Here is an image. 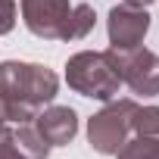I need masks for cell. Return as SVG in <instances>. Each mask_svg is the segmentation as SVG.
Instances as JSON below:
<instances>
[{
	"mask_svg": "<svg viewBox=\"0 0 159 159\" xmlns=\"http://www.w3.org/2000/svg\"><path fill=\"white\" fill-rule=\"evenodd\" d=\"M59 94V78L53 69L41 62H0V100L7 109V122H31L44 106L53 103Z\"/></svg>",
	"mask_w": 159,
	"mask_h": 159,
	"instance_id": "obj_1",
	"label": "cell"
},
{
	"mask_svg": "<svg viewBox=\"0 0 159 159\" xmlns=\"http://www.w3.org/2000/svg\"><path fill=\"white\" fill-rule=\"evenodd\" d=\"M134 109H137V103L131 97L106 100V106L88 119V140H91V147L97 153H103V156H116L122 150V143L128 140V134H131Z\"/></svg>",
	"mask_w": 159,
	"mask_h": 159,
	"instance_id": "obj_4",
	"label": "cell"
},
{
	"mask_svg": "<svg viewBox=\"0 0 159 159\" xmlns=\"http://www.w3.org/2000/svg\"><path fill=\"white\" fill-rule=\"evenodd\" d=\"M16 28V0H0V34Z\"/></svg>",
	"mask_w": 159,
	"mask_h": 159,
	"instance_id": "obj_10",
	"label": "cell"
},
{
	"mask_svg": "<svg viewBox=\"0 0 159 159\" xmlns=\"http://www.w3.org/2000/svg\"><path fill=\"white\" fill-rule=\"evenodd\" d=\"M34 128H38V134L50 143V147H66V143H72V137L78 134V112L72 109V106H44L34 119Z\"/></svg>",
	"mask_w": 159,
	"mask_h": 159,
	"instance_id": "obj_7",
	"label": "cell"
},
{
	"mask_svg": "<svg viewBox=\"0 0 159 159\" xmlns=\"http://www.w3.org/2000/svg\"><path fill=\"white\" fill-rule=\"evenodd\" d=\"M131 131L159 137V106H137L131 116Z\"/></svg>",
	"mask_w": 159,
	"mask_h": 159,
	"instance_id": "obj_9",
	"label": "cell"
},
{
	"mask_svg": "<svg viewBox=\"0 0 159 159\" xmlns=\"http://www.w3.org/2000/svg\"><path fill=\"white\" fill-rule=\"evenodd\" d=\"M0 122H7V109H3V100H0Z\"/></svg>",
	"mask_w": 159,
	"mask_h": 159,
	"instance_id": "obj_12",
	"label": "cell"
},
{
	"mask_svg": "<svg viewBox=\"0 0 159 159\" xmlns=\"http://www.w3.org/2000/svg\"><path fill=\"white\" fill-rule=\"evenodd\" d=\"M22 22L44 41H81L94 31L97 13L91 3L69 0H22Z\"/></svg>",
	"mask_w": 159,
	"mask_h": 159,
	"instance_id": "obj_2",
	"label": "cell"
},
{
	"mask_svg": "<svg viewBox=\"0 0 159 159\" xmlns=\"http://www.w3.org/2000/svg\"><path fill=\"white\" fill-rule=\"evenodd\" d=\"M116 66L122 75V84H128L137 97H156L159 94V53L137 47L128 53H116Z\"/></svg>",
	"mask_w": 159,
	"mask_h": 159,
	"instance_id": "obj_5",
	"label": "cell"
},
{
	"mask_svg": "<svg viewBox=\"0 0 159 159\" xmlns=\"http://www.w3.org/2000/svg\"><path fill=\"white\" fill-rule=\"evenodd\" d=\"M122 3H128V7H140V10H147L153 0H122Z\"/></svg>",
	"mask_w": 159,
	"mask_h": 159,
	"instance_id": "obj_11",
	"label": "cell"
},
{
	"mask_svg": "<svg viewBox=\"0 0 159 159\" xmlns=\"http://www.w3.org/2000/svg\"><path fill=\"white\" fill-rule=\"evenodd\" d=\"M66 84L91 100H112L119 97L122 88V75L116 66V53L112 50H81L69 56L66 62Z\"/></svg>",
	"mask_w": 159,
	"mask_h": 159,
	"instance_id": "obj_3",
	"label": "cell"
},
{
	"mask_svg": "<svg viewBox=\"0 0 159 159\" xmlns=\"http://www.w3.org/2000/svg\"><path fill=\"white\" fill-rule=\"evenodd\" d=\"M106 31H109V50L116 53H128L143 47V38L150 31V13L140 7H112L109 19H106Z\"/></svg>",
	"mask_w": 159,
	"mask_h": 159,
	"instance_id": "obj_6",
	"label": "cell"
},
{
	"mask_svg": "<svg viewBox=\"0 0 159 159\" xmlns=\"http://www.w3.org/2000/svg\"><path fill=\"white\" fill-rule=\"evenodd\" d=\"M116 159H159V137L137 134L134 140H125Z\"/></svg>",
	"mask_w": 159,
	"mask_h": 159,
	"instance_id": "obj_8",
	"label": "cell"
}]
</instances>
